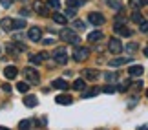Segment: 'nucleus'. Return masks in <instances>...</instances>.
<instances>
[{"label":"nucleus","instance_id":"aec40b11","mask_svg":"<svg viewBox=\"0 0 148 130\" xmlns=\"http://www.w3.org/2000/svg\"><path fill=\"white\" fill-rule=\"evenodd\" d=\"M29 127H31V121L29 119H24V121L18 123V130H29Z\"/></svg>","mask_w":148,"mask_h":130},{"label":"nucleus","instance_id":"72a5a7b5","mask_svg":"<svg viewBox=\"0 0 148 130\" xmlns=\"http://www.w3.org/2000/svg\"><path fill=\"white\" fill-rule=\"evenodd\" d=\"M135 50H137V44H135V42H132V44L126 46V52H135Z\"/></svg>","mask_w":148,"mask_h":130},{"label":"nucleus","instance_id":"a211bd4d","mask_svg":"<svg viewBox=\"0 0 148 130\" xmlns=\"http://www.w3.org/2000/svg\"><path fill=\"white\" fill-rule=\"evenodd\" d=\"M73 88L75 90H84L86 88V81H84V79H77V81L73 83Z\"/></svg>","mask_w":148,"mask_h":130},{"label":"nucleus","instance_id":"c85d7f7f","mask_svg":"<svg viewBox=\"0 0 148 130\" xmlns=\"http://www.w3.org/2000/svg\"><path fill=\"white\" fill-rule=\"evenodd\" d=\"M48 6H49L51 9H59L60 8V2H59V0H48Z\"/></svg>","mask_w":148,"mask_h":130},{"label":"nucleus","instance_id":"37998d69","mask_svg":"<svg viewBox=\"0 0 148 130\" xmlns=\"http://www.w3.org/2000/svg\"><path fill=\"white\" fill-rule=\"evenodd\" d=\"M145 55H146V57H148V48H146V50H145Z\"/></svg>","mask_w":148,"mask_h":130},{"label":"nucleus","instance_id":"4c0bfd02","mask_svg":"<svg viewBox=\"0 0 148 130\" xmlns=\"http://www.w3.org/2000/svg\"><path fill=\"white\" fill-rule=\"evenodd\" d=\"M20 15H22V17H27V15H29V9H26V8L20 9Z\"/></svg>","mask_w":148,"mask_h":130},{"label":"nucleus","instance_id":"423d86ee","mask_svg":"<svg viewBox=\"0 0 148 130\" xmlns=\"http://www.w3.org/2000/svg\"><path fill=\"white\" fill-rule=\"evenodd\" d=\"M27 37H29L33 42H38V41L42 39V31H40V28H37V26L29 28V31H27Z\"/></svg>","mask_w":148,"mask_h":130},{"label":"nucleus","instance_id":"6e6552de","mask_svg":"<svg viewBox=\"0 0 148 130\" xmlns=\"http://www.w3.org/2000/svg\"><path fill=\"white\" fill-rule=\"evenodd\" d=\"M33 8H35V11H38V15H42V17H46V15H48V8H46V4L40 2V0H35V2H33Z\"/></svg>","mask_w":148,"mask_h":130},{"label":"nucleus","instance_id":"1a4fd4ad","mask_svg":"<svg viewBox=\"0 0 148 130\" xmlns=\"http://www.w3.org/2000/svg\"><path fill=\"white\" fill-rule=\"evenodd\" d=\"M57 101V105H71L73 103V99L70 97V95H66V94H60V95H57L55 97Z\"/></svg>","mask_w":148,"mask_h":130},{"label":"nucleus","instance_id":"5701e85b","mask_svg":"<svg viewBox=\"0 0 148 130\" xmlns=\"http://www.w3.org/2000/svg\"><path fill=\"white\" fill-rule=\"evenodd\" d=\"M16 90L22 92V94H26L27 90H29V84H27V83H18V84H16Z\"/></svg>","mask_w":148,"mask_h":130},{"label":"nucleus","instance_id":"9d476101","mask_svg":"<svg viewBox=\"0 0 148 130\" xmlns=\"http://www.w3.org/2000/svg\"><path fill=\"white\" fill-rule=\"evenodd\" d=\"M4 75L8 79H15L16 75H18V70H16L15 66H5L4 68Z\"/></svg>","mask_w":148,"mask_h":130},{"label":"nucleus","instance_id":"f8f14e48","mask_svg":"<svg viewBox=\"0 0 148 130\" xmlns=\"http://www.w3.org/2000/svg\"><path fill=\"white\" fill-rule=\"evenodd\" d=\"M130 75H132V77H141V75H143V66H139V64H135V66H132V68H130Z\"/></svg>","mask_w":148,"mask_h":130},{"label":"nucleus","instance_id":"39448f33","mask_svg":"<svg viewBox=\"0 0 148 130\" xmlns=\"http://www.w3.org/2000/svg\"><path fill=\"white\" fill-rule=\"evenodd\" d=\"M88 55H90V50H88V48H81V46H77V48H75V52H73V59H75L77 63H81V61L88 59Z\"/></svg>","mask_w":148,"mask_h":130},{"label":"nucleus","instance_id":"c9c22d12","mask_svg":"<svg viewBox=\"0 0 148 130\" xmlns=\"http://www.w3.org/2000/svg\"><path fill=\"white\" fill-rule=\"evenodd\" d=\"M115 77H117V75H115V73H112V72H110V73H106V79H108V81H113Z\"/></svg>","mask_w":148,"mask_h":130},{"label":"nucleus","instance_id":"6ab92c4d","mask_svg":"<svg viewBox=\"0 0 148 130\" xmlns=\"http://www.w3.org/2000/svg\"><path fill=\"white\" fill-rule=\"evenodd\" d=\"M84 75H86L88 79H92V81H93V79H97V77H99V72H97V70H92V68H90V70L84 72Z\"/></svg>","mask_w":148,"mask_h":130},{"label":"nucleus","instance_id":"393cba45","mask_svg":"<svg viewBox=\"0 0 148 130\" xmlns=\"http://www.w3.org/2000/svg\"><path fill=\"white\" fill-rule=\"evenodd\" d=\"M128 61H130V59H113L110 64H112L113 68H117V66H121V64H124V63H128Z\"/></svg>","mask_w":148,"mask_h":130},{"label":"nucleus","instance_id":"b1692460","mask_svg":"<svg viewBox=\"0 0 148 130\" xmlns=\"http://www.w3.org/2000/svg\"><path fill=\"white\" fill-rule=\"evenodd\" d=\"M132 20L135 22V24H141V22H143L145 19H143V15H141V13H139V11H135V13L132 15Z\"/></svg>","mask_w":148,"mask_h":130},{"label":"nucleus","instance_id":"412c9836","mask_svg":"<svg viewBox=\"0 0 148 130\" xmlns=\"http://www.w3.org/2000/svg\"><path fill=\"white\" fill-rule=\"evenodd\" d=\"M82 4V0H66V6H68V8H79V6H81Z\"/></svg>","mask_w":148,"mask_h":130},{"label":"nucleus","instance_id":"9b49d317","mask_svg":"<svg viewBox=\"0 0 148 130\" xmlns=\"http://www.w3.org/2000/svg\"><path fill=\"white\" fill-rule=\"evenodd\" d=\"M24 105L29 106V108H33V106L38 105V99L35 97V95H26V97H24Z\"/></svg>","mask_w":148,"mask_h":130},{"label":"nucleus","instance_id":"f03ea898","mask_svg":"<svg viewBox=\"0 0 148 130\" xmlns=\"http://www.w3.org/2000/svg\"><path fill=\"white\" fill-rule=\"evenodd\" d=\"M24 75H26V79L29 83H33V84H37L38 81H40V77H38V72L37 70H33L31 66H27V68H24Z\"/></svg>","mask_w":148,"mask_h":130},{"label":"nucleus","instance_id":"a18cd8bd","mask_svg":"<svg viewBox=\"0 0 148 130\" xmlns=\"http://www.w3.org/2000/svg\"><path fill=\"white\" fill-rule=\"evenodd\" d=\"M0 130H9V128H5V127H0Z\"/></svg>","mask_w":148,"mask_h":130},{"label":"nucleus","instance_id":"c756f323","mask_svg":"<svg viewBox=\"0 0 148 130\" xmlns=\"http://www.w3.org/2000/svg\"><path fill=\"white\" fill-rule=\"evenodd\" d=\"M75 15H77V9H75V8H68V9H66V17H70V19H73Z\"/></svg>","mask_w":148,"mask_h":130},{"label":"nucleus","instance_id":"7c9ffc66","mask_svg":"<svg viewBox=\"0 0 148 130\" xmlns=\"http://www.w3.org/2000/svg\"><path fill=\"white\" fill-rule=\"evenodd\" d=\"M130 6L135 9V8H141V6H145V4H143V0H130Z\"/></svg>","mask_w":148,"mask_h":130},{"label":"nucleus","instance_id":"7ed1b4c3","mask_svg":"<svg viewBox=\"0 0 148 130\" xmlns=\"http://www.w3.org/2000/svg\"><path fill=\"white\" fill-rule=\"evenodd\" d=\"M53 59L59 64H66L68 63V52H66L64 48H57L55 52H53Z\"/></svg>","mask_w":148,"mask_h":130},{"label":"nucleus","instance_id":"ddd939ff","mask_svg":"<svg viewBox=\"0 0 148 130\" xmlns=\"http://www.w3.org/2000/svg\"><path fill=\"white\" fill-rule=\"evenodd\" d=\"M53 88H57V90H68V83L64 81V79H55V81H53Z\"/></svg>","mask_w":148,"mask_h":130},{"label":"nucleus","instance_id":"4be33fe9","mask_svg":"<svg viewBox=\"0 0 148 130\" xmlns=\"http://www.w3.org/2000/svg\"><path fill=\"white\" fill-rule=\"evenodd\" d=\"M42 57H40V53H38V55H29V63H33V64H40L42 63Z\"/></svg>","mask_w":148,"mask_h":130},{"label":"nucleus","instance_id":"a19ab883","mask_svg":"<svg viewBox=\"0 0 148 130\" xmlns=\"http://www.w3.org/2000/svg\"><path fill=\"white\" fill-rule=\"evenodd\" d=\"M44 44H53V39H46V41H42Z\"/></svg>","mask_w":148,"mask_h":130},{"label":"nucleus","instance_id":"79ce46f5","mask_svg":"<svg viewBox=\"0 0 148 130\" xmlns=\"http://www.w3.org/2000/svg\"><path fill=\"white\" fill-rule=\"evenodd\" d=\"M137 130H148V125H141V127H139Z\"/></svg>","mask_w":148,"mask_h":130},{"label":"nucleus","instance_id":"473e14b6","mask_svg":"<svg viewBox=\"0 0 148 130\" xmlns=\"http://www.w3.org/2000/svg\"><path fill=\"white\" fill-rule=\"evenodd\" d=\"M95 94H97V90L93 88V90H88V92H84V94H82V97H92V95H95Z\"/></svg>","mask_w":148,"mask_h":130},{"label":"nucleus","instance_id":"a878e982","mask_svg":"<svg viewBox=\"0 0 148 130\" xmlns=\"http://www.w3.org/2000/svg\"><path fill=\"white\" fill-rule=\"evenodd\" d=\"M26 26V20H13V30H22Z\"/></svg>","mask_w":148,"mask_h":130},{"label":"nucleus","instance_id":"4468645a","mask_svg":"<svg viewBox=\"0 0 148 130\" xmlns=\"http://www.w3.org/2000/svg\"><path fill=\"white\" fill-rule=\"evenodd\" d=\"M0 28H2L4 31H11V30H13V20H11V19H4L2 22H0Z\"/></svg>","mask_w":148,"mask_h":130},{"label":"nucleus","instance_id":"bb28decb","mask_svg":"<svg viewBox=\"0 0 148 130\" xmlns=\"http://www.w3.org/2000/svg\"><path fill=\"white\" fill-rule=\"evenodd\" d=\"M73 28L75 30H84L86 24H84V20H73Z\"/></svg>","mask_w":148,"mask_h":130},{"label":"nucleus","instance_id":"20e7f679","mask_svg":"<svg viewBox=\"0 0 148 130\" xmlns=\"http://www.w3.org/2000/svg\"><path fill=\"white\" fill-rule=\"evenodd\" d=\"M108 50H110L113 55H119V53L123 52V44H121V41H119L117 37H113L112 41L108 42Z\"/></svg>","mask_w":148,"mask_h":130},{"label":"nucleus","instance_id":"f3484780","mask_svg":"<svg viewBox=\"0 0 148 130\" xmlns=\"http://www.w3.org/2000/svg\"><path fill=\"white\" fill-rule=\"evenodd\" d=\"M53 20L57 22V24H66V22H68V17L62 15V13H53Z\"/></svg>","mask_w":148,"mask_h":130},{"label":"nucleus","instance_id":"dca6fc26","mask_svg":"<svg viewBox=\"0 0 148 130\" xmlns=\"http://www.w3.org/2000/svg\"><path fill=\"white\" fill-rule=\"evenodd\" d=\"M115 31L121 33V35H124V37H130V35H132V31H130L128 28H123V24H115Z\"/></svg>","mask_w":148,"mask_h":130},{"label":"nucleus","instance_id":"f704fd0d","mask_svg":"<svg viewBox=\"0 0 148 130\" xmlns=\"http://www.w3.org/2000/svg\"><path fill=\"white\" fill-rule=\"evenodd\" d=\"M113 90H115L113 86H104V88H102V92H106V94H112Z\"/></svg>","mask_w":148,"mask_h":130},{"label":"nucleus","instance_id":"e433bc0d","mask_svg":"<svg viewBox=\"0 0 148 130\" xmlns=\"http://www.w3.org/2000/svg\"><path fill=\"white\" fill-rule=\"evenodd\" d=\"M128 84H130V83H123V84H121V86H119V92H124V90H126V88H128Z\"/></svg>","mask_w":148,"mask_h":130},{"label":"nucleus","instance_id":"ea45409f","mask_svg":"<svg viewBox=\"0 0 148 130\" xmlns=\"http://www.w3.org/2000/svg\"><path fill=\"white\" fill-rule=\"evenodd\" d=\"M0 2H2L5 8H9V6H11V0H0Z\"/></svg>","mask_w":148,"mask_h":130},{"label":"nucleus","instance_id":"2eb2a0df","mask_svg":"<svg viewBox=\"0 0 148 130\" xmlns=\"http://www.w3.org/2000/svg\"><path fill=\"white\" fill-rule=\"evenodd\" d=\"M101 39H102V31H92L88 35V41L90 42H99Z\"/></svg>","mask_w":148,"mask_h":130},{"label":"nucleus","instance_id":"cd10ccee","mask_svg":"<svg viewBox=\"0 0 148 130\" xmlns=\"http://www.w3.org/2000/svg\"><path fill=\"white\" fill-rule=\"evenodd\" d=\"M108 6H112L113 9H121L123 6H121V2L119 0H108Z\"/></svg>","mask_w":148,"mask_h":130},{"label":"nucleus","instance_id":"2f4dec72","mask_svg":"<svg viewBox=\"0 0 148 130\" xmlns=\"http://www.w3.org/2000/svg\"><path fill=\"white\" fill-rule=\"evenodd\" d=\"M139 30L143 31V33H148V22H145V20H143V22L139 24Z\"/></svg>","mask_w":148,"mask_h":130},{"label":"nucleus","instance_id":"58836bf2","mask_svg":"<svg viewBox=\"0 0 148 130\" xmlns=\"http://www.w3.org/2000/svg\"><path fill=\"white\" fill-rule=\"evenodd\" d=\"M2 90H4V92H11V86H9V84H2Z\"/></svg>","mask_w":148,"mask_h":130},{"label":"nucleus","instance_id":"49530a36","mask_svg":"<svg viewBox=\"0 0 148 130\" xmlns=\"http://www.w3.org/2000/svg\"><path fill=\"white\" fill-rule=\"evenodd\" d=\"M146 97H148V90H146Z\"/></svg>","mask_w":148,"mask_h":130},{"label":"nucleus","instance_id":"c03bdc74","mask_svg":"<svg viewBox=\"0 0 148 130\" xmlns=\"http://www.w3.org/2000/svg\"><path fill=\"white\" fill-rule=\"evenodd\" d=\"M143 4H145V6H148V0H143Z\"/></svg>","mask_w":148,"mask_h":130},{"label":"nucleus","instance_id":"de8ad7c7","mask_svg":"<svg viewBox=\"0 0 148 130\" xmlns=\"http://www.w3.org/2000/svg\"><path fill=\"white\" fill-rule=\"evenodd\" d=\"M20 2H26V0H20Z\"/></svg>","mask_w":148,"mask_h":130},{"label":"nucleus","instance_id":"f257e3e1","mask_svg":"<svg viewBox=\"0 0 148 130\" xmlns=\"http://www.w3.org/2000/svg\"><path fill=\"white\" fill-rule=\"evenodd\" d=\"M60 39L66 41V42H70V44H79V41H81V39L77 37V33H73L71 30H62L60 31Z\"/></svg>","mask_w":148,"mask_h":130},{"label":"nucleus","instance_id":"0eeeda50","mask_svg":"<svg viewBox=\"0 0 148 130\" xmlns=\"http://www.w3.org/2000/svg\"><path fill=\"white\" fill-rule=\"evenodd\" d=\"M88 20L92 22L93 26H101V24H104V17H102L101 13H90Z\"/></svg>","mask_w":148,"mask_h":130}]
</instances>
